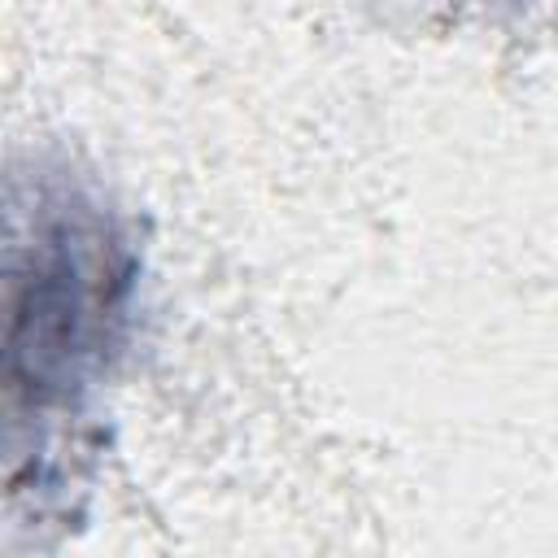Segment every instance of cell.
Here are the masks:
<instances>
[{
    "mask_svg": "<svg viewBox=\"0 0 558 558\" xmlns=\"http://www.w3.org/2000/svg\"><path fill=\"white\" fill-rule=\"evenodd\" d=\"M135 248L113 209L70 170L13 174L4 262L9 501L61 475V427L122 349Z\"/></svg>",
    "mask_w": 558,
    "mask_h": 558,
    "instance_id": "1",
    "label": "cell"
}]
</instances>
